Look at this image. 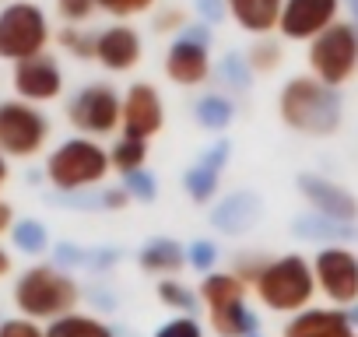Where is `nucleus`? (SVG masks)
I'll return each instance as SVG.
<instances>
[{
  "mask_svg": "<svg viewBox=\"0 0 358 337\" xmlns=\"http://www.w3.org/2000/svg\"><path fill=\"white\" fill-rule=\"evenodd\" d=\"M8 274H11V253L0 246V278H8Z\"/></svg>",
  "mask_w": 358,
  "mask_h": 337,
  "instance_id": "obj_42",
  "label": "nucleus"
},
{
  "mask_svg": "<svg viewBox=\"0 0 358 337\" xmlns=\"http://www.w3.org/2000/svg\"><path fill=\"white\" fill-rule=\"evenodd\" d=\"M295 187H299V194L306 197V204L316 215H327V218L348 222V225L358 222V201H355V194L348 187H341V183H334L327 176H316V173H302L295 180Z\"/></svg>",
  "mask_w": 358,
  "mask_h": 337,
  "instance_id": "obj_16",
  "label": "nucleus"
},
{
  "mask_svg": "<svg viewBox=\"0 0 358 337\" xmlns=\"http://www.w3.org/2000/svg\"><path fill=\"white\" fill-rule=\"evenodd\" d=\"M341 8H348V15H351L348 22H355V25H358V0H341Z\"/></svg>",
  "mask_w": 358,
  "mask_h": 337,
  "instance_id": "obj_43",
  "label": "nucleus"
},
{
  "mask_svg": "<svg viewBox=\"0 0 358 337\" xmlns=\"http://www.w3.org/2000/svg\"><path fill=\"white\" fill-rule=\"evenodd\" d=\"M88 253H92V250H85V246H78V243H57V250H53L57 267H64V271L88 267Z\"/></svg>",
  "mask_w": 358,
  "mask_h": 337,
  "instance_id": "obj_37",
  "label": "nucleus"
},
{
  "mask_svg": "<svg viewBox=\"0 0 358 337\" xmlns=\"http://www.w3.org/2000/svg\"><path fill=\"white\" fill-rule=\"evenodd\" d=\"M95 11H99L95 0H57V15H60L67 25H85Z\"/></svg>",
  "mask_w": 358,
  "mask_h": 337,
  "instance_id": "obj_35",
  "label": "nucleus"
},
{
  "mask_svg": "<svg viewBox=\"0 0 358 337\" xmlns=\"http://www.w3.org/2000/svg\"><path fill=\"white\" fill-rule=\"evenodd\" d=\"M57 46L67 57H74V60H95V36L85 32V29H78V25H67L64 22V29L57 32Z\"/></svg>",
  "mask_w": 358,
  "mask_h": 337,
  "instance_id": "obj_29",
  "label": "nucleus"
},
{
  "mask_svg": "<svg viewBox=\"0 0 358 337\" xmlns=\"http://www.w3.org/2000/svg\"><path fill=\"white\" fill-rule=\"evenodd\" d=\"M137 264H141V271H148V274H155V278L179 274V271L187 267V246L176 243V239H169V236H158V239H151V243L141 246Z\"/></svg>",
  "mask_w": 358,
  "mask_h": 337,
  "instance_id": "obj_21",
  "label": "nucleus"
},
{
  "mask_svg": "<svg viewBox=\"0 0 358 337\" xmlns=\"http://www.w3.org/2000/svg\"><path fill=\"white\" fill-rule=\"evenodd\" d=\"M278 116L302 137H334L344 123L341 88L323 85L313 74H295L278 92Z\"/></svg>",
  "mask_w": 358,
  "mask_h": 337,
  "instance_id": "obj_1",
  "label": "nucleus"
},
{
  "mask_svg": "<svg viewBox=\"0 0 358 337\" xmlns=\"http://www.w3.org/2000/svg\"><path fill=\"white\" fill-rule=\"evenodd\" d=\"M250 292L257 295V302L278 316H292L306 306H313L316 299V278H313V264L302 253H281V257H267L264 267L257 271Z\"/></svg>",
  "mask_w": 358,
  "mask_h": 337,
  "instance_id": "obj_2",
  "label": "nucleus"
},
{
  "mask_svg": "<svg viewBox=\"0 0 358 337\" xmlns=\"http://www.w3.org/2000/svg\"><path fill=\"white\" fill-rule=\"evenodd\" d=\"M201 306L208 309V323L218 337H246L257 334L260 320L250 309V285L236 271H211L197 285Z\"/></svg>",
  "mask_w": 358,
  "mask_h": 337,
  "instance_id": "obj_4",
  "label": "nucleus"
},
{
  "mask_svg": "<svg viewBox=\"0 0 358 337\" xmlns=\"http://www.w3.org/2000/svg\"><path fill=\"white\" fill-rule=\"evenodd\" d=\"M306 67L323 85L344 88L358 74V25L337 18L320 36H313L306 43Z\"/></svg>",
  "mask_w": 358,
  "mask_h": 337,
  "instance_id": "obj_6",
  "label": "nucleus"
},
{
  "mask_svg": "<svg viewBox=\"0 0 358 337\" xmlns=\"http://www.w3.org/2000/svg\"><path fill=\"white\" fill-rule=\"evenodd\" d=\"M344 313H348V320H351V323H355V330H358V302H351Z\"/></svg>",
  "mask_w": 358,
  "mask_h": 337,
  "instance_id": "obj_44",
  "label": "nucleus"
},
{
  "mask_svg": "<svg viewBox=\"0 0 358 337\" xmlns=\"http://www.w3.org/2000/svg\"><path fill=\"white\" fill-rule=\"evenodd\" d=\"M183 25H187V22H183V11H176V8H172V11H162V15L155 18V29H158V32H179Z\"/></svg>",
  "mask_w": 358,
  "mask_h": 337,
  "instance_id": "obj_39",
  "label": "nucleus"
},
{
  "mask_svg": "<svg viewBox=\"0 0 358 337\" xmlns=\"http://www.w3.org/2000/svg\"><path fill=\"white\" fill-rule=\"evenodd\" d=\"M50 120L36 102L0 99V151L8 158H36L50 144Z\"/></svg>",
  "mask_w": 358,
  "mask_h": 337,
  "instance_id": "obj_8",
  "label": "nucleus"
},
{
  "mask_svg": "<svg viewBox=\"0 0 358 337\" xmlns=\"http://www.w3.org/2000/svg\"><path fill=\"white\" fill-rule=\"evenodd\" d=\"M11 180V165H8V155L0 151V190H4V183Z\"/></svg>",
  "mask_w": 358,
  "mask_h": 337,
  "instance_id": "obj_41",
  "label": "nucleus"
},
{
  "mask_svg": "<svg viewBox=\"0 0 358 337\" xmlns=\"http://www.w3.org/2000/svg\"><path fill=\"white\" fill-rule=\"evenodd\" d=\"M67 123L85 137H109L120 130V92L113 85H81L67 102Z\"/></svg>",
  "mask_w": 358,
  "mask_h": 337,
  "instance_id": "obj_10",
  "label": "nucleus"
},
{
  "mask_svg": "<svg viewBox=\"0 0 358 337\" xmlns=\"http://www.w3.org/2000/svg\"><path fill=\"white\" fill-rule=\"evenodd\" d=\"M246 337H260V334H246Z\"/></svg>",
  "mask_w": 358,
  "mask_h": 337,
  "instance_id": "obj_45",
  "label": "nucleus"
},
{
  "mask_svg": "<svg viewBox=\"0 0 358 337\" xmlns=\"http://www.w3.org/2000/svg\"><path fill=\"white\" fill-rule=\"evenodd\" d=\"M8 236H11V243H15L18 253L43 257L50 250V232H46V225L39 218H15V225H11Z\"/></svg>",
  "mask_w": 358,
  "mask_h": 337,
  "instance_id": "obj_26",
  "label": "nucleus"
},
{
  "mask_svg": "<svg viewBox=\"0 0 358 337\" xmlns=\"http://www.w3.org/2000/svg\"><path fill=\"white\" fill-rule=\"evenodd\" d=\"M341 18V0H285L278 32L288 43H309Z\"/></svg>",
  "mask_w": 358,
  "mask_h": 337,
  "instance_id": "obj_13",
  "label": "nucleus"
},
{
  "mask_svg": "<svg viewBox=\"0 0 358 337\" xmlns=\"http://www.w3.org/2000/svg\"><path fill=\"white\" fill-rule=\"evenodd\" d=\"M309 264L316 278V295L341 309L358 302V253L348 243H323Z\"/></svg>",
  "mask_w": 358,
  "mask_h": 337,
  "instance_id": "obj_9",
  "label": "nucleus"
},
{
  "mask_svg": "<svg viewBox=\"0 0 358 337\" xmlns=\"http://www.w3.org/2000/svg\"><path fill=\"white\" fill-rule=\"evenodd\" d=\"M46 337H116V330L106 320L92 316V313L71 309V313H64V316L46 323Z\"/></svg>",
  "mask_w": 358,
  "mask_h": 337,
  "instance_id": "obj_22",
  "label": "nucleus"
},
{
  "mask_svg": "<svg viewBox=\"0 0 358 337\" xmlns=\"http://www.w3.org/2000/svg\"><path fill=\"white\" fill-rule=\"evenodd\" d=\"M95 4H99V11H106L109 18L127 22V18H137V15L151 11L155 0H95Z\"/></svg>",
  "mask_w": 358,
  "mask_h": 337,
  "instance_id": "obj_34",
  "label": "nucleus"
},
{
  "mask_svg": "<svg viewBox=\"0 0 358 337\" xmlns=\"http://www.w3.org/2000/svg\"><path fill=\"white\" fill-rule=\"evenodd\" d=\"M232 158V144L229 141H215L183 176V190L194 204H208L211 197H218V187H222V168L229 165Z\"/></svg>",
  "mask_w": 358,
  "mask_h": 337,
  "instance_id": "obj_17",
  "label": "nucleus"
},
{
  "mask_svg": "<svg viewBox=\"0 0 358 337\" xmlns=\"http://www.w3.org/2000/svg\"><path fill=\"white\" fill-rule=\"evenodd\" d=\"M281 337H358V330L341 306H330V309L306 306V309L292 313Z\"/></svg>",
  "mask_w": 358,
  "mask_h": 337,
  "instance_id": "obj_18",
  "label": "nucleus"
},
{
  "mask_svg": "<svg viewBox=\"0 0 358 337\" xmlns=\"http://www.w3.org/2000/svg\"><path fill=\"white\" fill-rule=\"evenodd\" d=\"M11 67H15L11 71V88H15L18 99L46 106V102L64 95V67L57 64V57L50 50H43L36 57H25V60H18Z\"/></svg>",
  "mask_w": 358,
  "mask_h": 337,
  "instance_id": "obj_11",
  "label": "nucleus"
},
{
  "mask_svg": "<svg viewBox=\"0 0 358 337\" xmlns=\"http://www.w3.org/2000/svg\"><path fill=\"white\" fill-rule=\"evenodd\" d=\"M81 302V285L71 271L57 264H36L18 274L15 281V306L22 316H32L39 323H50Z\"/></svg>",
  "mask_w": 358,
  "mask_h": 337,
  "instance_id": "obj_3",
  "label": "nucleus"
},
{
  "mask_svg": "<svg viewBox=\"0 0 358 337\" xmlns=\"http://www.w3.org/2000/svg\"><path fill=\"white\" fill-rule=\"evenodd\" d=\"M229 8V18L246 32V36H271L278 32V18H281V8L285 0H225Z\"/></svg>",
  "mask_w": 358,
  "mask_h": 337,
  "instance_id": "obj_20",
  "label": "nucleus"
},
{
  "mask_svg": "<svg viewBox=\"0 0 358 337\" xmlns=\"http://www.w3.org/2000/svg\"><path fill=\"white\" fill-rule=\"evenodd\" d=\"M218 243H211V239H194L190 246H187V267H194V271H201V274H211L215 271V264H218Z\"/></svg>",
  "mask_w": 358,
  "mask_h": 337,
  "instance_id": "obj_32",
  "label": "nucleus"
},
{
  "mask_svg": "<svg viewBox=\"0 0 358 337\" xmlns=\"http://www.w3.org/2000/svg\"><path fill=\"white\" fill-rule=\"evenodd\" d=\"M123 190L130 194V201L155 204V197H158V180L148 173V168H134V173L123 176Z\"/></svg>",
  "mask_w": 358,
  "mask_h": 337,
  "instance_id": "obj_31",
  "label": "nucleus"
},
{
  "mask_svg": "<svg viewBox=\"0 0 358 337\" xmlns=\"http://www.w3.org/2000/svg\"><path fill=\"white\" fill-rule=\"evenodd\" d=\"M208 50H211L208 43H197V39H190V36L179 32V36L169 43L165 60H162L165 78H169L172 85H179V88H197V85H204V81L211 78V53H208Z\"/></svg>",
  "mask_w": 358,
  "mask_h": 337,
  "instance_id": "obj_15",
  "label": "nucleus"
},
{
  "mask_svg": "<svg viewBox=\"0 0 358 337\" xmlns=\"http://www.w3.org/2000/svg\"><path fill=\"white\" fill-rule=\"evenodd\" d=\"M165 127V102L151 81H134L120 95V134L151 141Z\"/></svg>",
  "mask_w": 358,
  "mask_h": 337,
  "instance_id": "obj_12",
  "label": "nucleus"
},
{
  "mask_svg": "<svg viewBox=\"0 0 358 337\" xmlns=\"http://www.w3.org/2000/svg\"><path fill=\"white\" fill-rule=\"evenodd\" d=\"M155 295H158V302L165 306V309H176V313H197V306H201V295H197V288H190V285H183V281H176V274H169V278H162L158 285H155Z\"/></svg>",
  "mask_w": 358,
  "mask_h": 337,
  "instance_id": "obj_27",
  "label": "nucleus"
},
{
  "mask_svg": "<svg viewBox=\"0 0 358 337\" xmlns=\"http://www.w3.org/2000/svg\"><path fill=\"white\" fill-rule=\"evenodd\" d=\"M295 236L313 239V243H348V239H355V225H348V222H334V218L313 211V215L295 218Z\"/></svg>",
  "mask_w": 358,
  "mask_h": 337,
  "instance_id": "obj_23",
  "label": "nucleus"
},
{
  "mask_svg": "<svg viewBox=\"0 0 358 337\" xmlns=\"http://www.w3.org/2000/svg\"><path fill=\"white\" fill-rule=\"evenodd\" d=\"M260 215H264L260 197L250 194V190H239V194L222 197V201L211 208V225H215L218 232H225V236H243V232H250V229L260 222Z\"/></svg>",
  "mask_w": 358,
  "mask_h": 337,
  "instance_id": "obj_19",
  "label": "nucleus"
},
{
  "mask_svg": "<svg viewBox=\"0 0 358 337\" xmlns=\"http://www.w3.org/2000/svg\"><path fill=\"white\" fill-rule=\"evenodd\" d=\"M113 173V165H109V151L78 134L64 144H57L50 155H46V165H43V176L53 190L60 194H74V190H95L106 176Z\"/></svg>",
  "mask_w": 358,
  "mask_h": 337,
  "instance_id": "obj_5",
  "label": "nucleus"
},
{
  "mask_svg": "<svg viewBox=\"0 0 358 337\" xmlns=\"http://www.w3.org/2000/svg\"><path fill=\"white\" fill-rule=\"evenodd\" d=\"M148 141L144 137H130V134H120V141L109 148V165H113V173L127 176L134 173V168H144L148 165Z\"/></svg>",
  "mask_w": 358,
  "mask_h": 337,
  "instance_id": "obj_25",
  "label": "nucleus"
},
{
  "mask_svg": "<svg viewBox=\"0 0 358 337\" xmlns=\"http://www.w3.org/2000/svg\"><path fill=\"white\" fill-rule=\"evenodd\" d=\"M194 120L204 127V130H229L232 127V120H236V106H232V99L229 95H218V92H211V95H201L197 99V106H194Z\"/></svg>",
  "mask_w": 358,
  "mask_h": 337,
  "instance_id": "obj_24",
  "label": "nucleus"
},
{
  "mask_svg": "<svg viewBox=\"0 0 358 337\" xmlns=\"http://www.w3.org/2000/svg\"><path fill=\"white\" fill-rule=\"evenodd\" d=\"M0 337H46V327L32 316H11L0 323Z\"/></svg>",
  "mask_w": 358,
  "mask_h": 337,
  "instance_id": "obj_36",
  "label": "nucleus"
},
{
  "mask_svg": "<svg viewBox=\"0 0 358 337\" xmlns=\"http://www.w3.org/2000/svg\"><path fill=\"white\" fill-rule=\"evenodd\" d=\"M246 60L253 67V74H274L281 67V43L271 36H257V43L246 50Z\"/></svg>",
  "mask_w": 358,
  "mask_h": 337,
  "instance_id": "obj_28",
  "label": "nucleus"
},
{
  "mask_svg": "<svg viewBox=\"0 0 358 337\" xmlns=\"http://www.w3.org/2000/svg\"><path fill=\"white\" fill-rule=\"evenodd\" d=\"M144 60L141 32L127 22H113L102 32H95V64L109 74H130Z\"/></svg>",
  "mask_w": 358,
  "mask_h": 337,
  "instance_id": "obj_14",
  "label": "nucleus"
},
{
  "mask_svg": "<svg viewBox=\"0 0 358 337\" xmlns=\"http://www.w3.org/2000/svg\"><path fill=\"white\" fill-rule=\"evenodd\" d=\"M194 11L208 22V25H218L229 18V8H225V0H194Z\"/></svg>",
  "mask_w": 358,
  "mask_h": 337,
  "instance_id": "obj_38",
  "label": "nucleus"
},
{
  "mask_svg": "<svg viewBox=\"0 0 358 337\" xmlns=\"http://www.w3.org/2000/svg\"><path fill=\"white\" fill-rule=\"evenodd\" d=\"M53 29L50 18L32 0H11L0 8V60L18 64L25 57H36L50 46Z\"/></svg>",
  "mask_w": 358,
  "mask_h": 337,
  "instance_id": "obj_7",
  "label": "nucleus"
},
{
  "mask_svg": "<svg viewBox=\"0 0 358 337\" xmlns=\"http://www.w3.org/2000/svg\"><path fill=\"white\" fill-rule=\"evenodd\" d=\"M151 337H204V327H201V320H194L190 313H179V316L165 320Z\"/></svg>",
  "mask_w": 358,
  "mask_h": 337,
  "instance_id": "obj_33",
  "label": "nucleus"
},
{
  "mask_svg": "<svg viewBox=\"0 0 358 337\" xmlns=\"http://www.w3.org/2000/svg\"><path fill=\"white\" fill-rule=\"evenodd\" d=\"M218 78H222V85H229L236 92H246L250 81H253V67H250L246 53H236V50L225 53L222 64H218Z\"/></svg>",
  "mask_w": 358,
  "mask_h": 337,
  "instance_id": "obj_30",
  "label": "nucleus"
},
{
  "mask_svg": "<svg viewBox=\"0 0 358 337\" xmlns=\"http://www.w3.org/2000/svg\"><path fill=\"white\" fill-rule=\"evenodd\" d=\"M11 225H15V208L8 201H0V236H8Z\"/></svg>",
  "mask_w": 358,
  "mask_h": 337,
  "instance_id": "obj_40",
  "label": "nucleus"
}]
</instances>
